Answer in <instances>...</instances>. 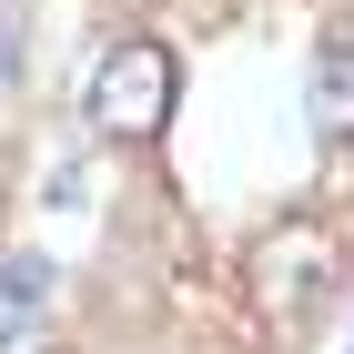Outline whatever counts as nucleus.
<instances>
[{"label": "nucleus", "mask_w": 354, "mask_h": 354, "mask_svg": "<svg viewBox=\"0 0 354 354\" xmlns=\"http://www.w3.org/2000/svg\"><path fill=\"white\" fill-rule=\"evenodd\" d=\"M324 283H334V233H324L314 213H283V223L253 233L243 294H253V324H263V334H294L304 314L324 304Z\"/></svg>", "instance_id": "obj_1"}, {"label": "nucleus", "mask_w": 354, "mask_h": 354, "mask_svg": "<svg viewBox=\"0 0 354 354\" xmlns=\"http://www.w3.org/2000/svg\"><path fill=\"white\" fill-rule=\"evenodd\" d=\"M172 91H183V61H172V41H152V30H132V41H111L102 71H91L82 91V122L102 142H152L172 122Z\"/></svg>", "instance_id": "obj_2"}, {"label": "nucleus", "mask_w": 354, "mask_h": 354, "mask_svg": "<svg viewBox=\"0 0 354 354\" xmlns=\"http://www.w3.org/2000/svg\"><path fill=\"white\" fill-rule=\"evenodd\" d=\"M51 304H61V273L41 263V253H0V354H10V344H41Z\"/></svg>", "instance_id": "obj_3"}, {"label": "nucleus", "mask_w": 354, "mask_h": 354, "mask_svg": "<svg viewBox=\"0 0 354 354\" xmlns=\"http://www.w3.org/2000/svg\"><path fill=\"white\" fill-rule=\"evenodd\" d=\"M21 82V30H10V10H0V91Z\"/></svg>", "instance_id": "obj_4"}, {"label": "nucleus", "mask_w": 354, "mask_h": 354, "mask_svg": "<svg viewBox=\"0 0 354 354\" xmlns=\"http://www.w3.org/2000/svg\"><path fill=\"white\" fill-rule=\"evenodd\" d=\"M10 354H61V344H10Z\"/></svg>", "instance_id": "obj_5"}]
</instances>
